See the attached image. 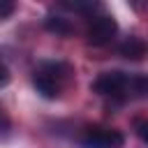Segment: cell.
<instances>
[{"label": "cell", "instance_id": "1", "mask_svg": "<svg viewBox=\"0 0 148 148\" xmlns=\"http://www.w3.org/2000/svg\"><path fill=\"white\" fill-rule=\"evenodd\" d=\"M74 83V67L65 60H44L32 69V86L44 99H58Z\"/></svg>", "mask_w": 148, "mask_h": 148}, {"label": "cell", "instance_id": "2", "mask_svg": "<svg viewBox=\"0 0 148 148\" xmlns=\"http://www.w3.org/2000/svg\"><path fill=\"white\" fill-rule=\"evenodd\" d=\"M130 83H132V76L127 72L111 69V72H102L90 83V90L97 92L99 97H106L113 102H125L130 97Z\"/></svg>", "mask_w": 148, "mask_h": 148}, {"label": "cell", "instance_id": "3", "mask_svg": "<svg viewBox=\"0 0 148 148\" xmlns=\"http://www.w3.org/2000/svg\"><path fill=\"white\" fill-rule=\"evenodd\" d=\"M123 143H125V134L120 130L104 127V125L86 127V132L81 136L83 148H123Z\"/></svg>", "mask_w": 148, "mask_h": 148}, {"label": "cell", "instance_id": "4", "mask_svg": "<svg viewBox=\"0 0 148 148\" xmlns=\"http://www.w3.org/2000/svg\"><path fill=\"white\" fill-rule=\"evenodd\" d=\"M118 35V23L113 16H97L90 21V25L86 28V42L90 46H109Z\"/></svg>", "mask_w": 148, "mask_h": 148}, {"label": "cell", "instance_id": "5", "mask_svg": "<svg viewBox=\"0 0 148 148\" xmlns=\"http://www.w3.org/2000/svg\"><path fill=\"white\" fill-rule=\"evenodd\" d=\"M120 56L127 58V60H143V56H146V42L139 35H130L120 44Z\"/></svg>", "mask_w": 148, "mask_h": 148}, {"label": "cell", "instance_id": "6", "mask_svg": "<svg viewBox=\"0 0 148 148\" xmlns=\"http://www.w3.org/2000/svg\"><path fill=\"white\" fill-rule=\"evenodd\" d=\"M44 28H46L49 32L58 35V37H69V35L74 32V25H72L67 18L56 16V14H49V16L44 18Z\"/></svg>", "mask_w": 148, "mask_h": 148}, {"label": "cell", "instance_id": "7", "mask_svg": "<svg viewBox=\"0 0 148 148\" xmlns=\"http://www.w3.org/2000/svg\"><path fill=\"white\" fill-rule=\"evenodd\" d=\"M69 9L79 12V14H92L99 7V0H62Z\"/></svg>", "mask_w": 148, "mask_h": 148}, {"label": "cell", "instance_id": "8", "mask_svg": "<svg viewBox=\"0 0 148 148\" xmlns=\"http://www.w3.org/2000/svg\"><path fill=\"white\" fill-rule=\"evenodd\" d=\"M14 9H16V0H0V21L12 16Z\"/></svg>", "mask_w": 148, "mask_h": 148}, {"label": "cell", "instance_id": "9", "mask_svg": "<svg viewBox=\"0 0 148 148\" xmlns=\"http://www.w3.org/2000/svg\"><path fill=\"white\" fill-rule=\"evenodd\" d=\"M146 118H136L134 120V127H136V136L141 139V141H146Z\"/></svg>", "mask_w": 148, "mask_h": 148}, {"label": "cell", "instance_id": "10", "mask_svg": "<svg viewBox=\"0 0 148 148\" xmlns=\"http://www.w3.org/2000/svg\"><path fill=\"white\" fill-rule=\"evenodd\" d=\"M9 79H12V74H9L7 65H5V62H0V88H5V86L9 83Z\"/></svg>", "mask_w": 148, "mask_h": 148}, {"label": "cell", "instance_id": "11", "mask_svg": "<svg viewBox=\"0 0 148 148\" xmlns=\"http://www.w3.org/2000/svg\"><path fill=\"white\" fill-rule=\"evenodd\" d=\"M0 118H2V111H0Z\"/></svg>", "mask_w": 148, "mask_h": 148}]
</instances>
